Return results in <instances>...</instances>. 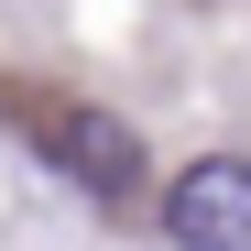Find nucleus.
<instances>
[{"label":"nucleus","mask_w":251,"mask_h":251,"mask_svg":"<svg viewBox=\"0 0 251 251\" xmlns=\"http://www.w3.org/2000/svg\"><path fill=\"white\" fill-rule=\"evenodd\" d=\"M164 240L175 251H251V164L240 153H197L164 186Z\"/></svg>","instance_id":"obj_1"},{"label":"nucleus","mask_w":251,"mask_h":251,"mask_svg":"<svg viewBox=\"0 0 251 251\" xmlns=\"http://www.w3.org/2000/svg\"><path fill=\"white\" fill-rule=\"evenodd\" d=\"M55 153H66L88 186H131V175H142V142L120 131L109 109H66V120H55Z\"/></svg>","instance_id":"obj_2"}]
</instances>
